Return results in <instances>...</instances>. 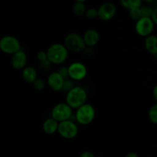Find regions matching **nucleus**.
I'll return each mask as SVG.
<instances>
[{
    "mask_svg": "<svg viewBox=\"0 0 157 157\" xmlns=\"http://www.w3.org/2000/svg\"><path fill=\"white\" fill-rule=\"evenodd\" d=\"M37 59L40 61L41 63H45L48 62V56L47 53L45 51H40L37 54Z\"/></svg>",
    "mask_w": 157,
    "mask_h": 157,
    "instance_id": "24",
    "label": "nucleus"
},
{
    "mask_svg": "<svg viewBox=\"0 0 157 157\" xmlns=\"http://www.w3.org/2000/svg\"><path fill=\"white\" fill-rule=\"evenodd\" d=\"M64 45L68 52L73 53H79L86 47L83 37L76 32H71L66 35L64 40Z\"/></svg>",
    "mask_w": 157,
    "mask_h": 157,
    "instance_id": "4",
    "label": "nucleus"
},
{
    "mask_svg": "<svg viewBox=\"0 0 157 157\" xmlns=\"http://www.w3.org/2000/svg\"><path fill=\"white\" fill-rule=\"evenodd\" d=\"M129 16L131 18L132 20H134V21H138L140 18H142V13H141V11L140 8H136V9H131V10L129 11Z\"/></svg>",
    "mask_w": 157,
    "mask_h": 157,
    "instance_id": "22",
    "label": "nucleus"
},
{
    "mask_svg": "<svg viewBox=\"0 0 157 157\" xmlns=\"http://www.w3.org/2000/svg\"><path fill=\"white\" fill-rule=\"evenodd\" d=\"M96 116V111L94 107L90 104L85 103L77 109L76 117L77 122L81 125H89L94 120Z\"/></svg>",
    "mask_w": 157,
    "mask_h": 157,
    "instance_id": "3",
    "label": "nucleus"
},
{
    "mask_svg": "<svg viewBox=\"0 0 157 157\" xmlns=\"http://www.w3.org/2000/svg\"><path fill=\"white\" fill-rule=\"evenodd\" d=\"M58 72L61 75V76L63 77V78H64V79H65V78H68V74H67V67H61Z\"/></svg>",
    "mask_w": 157,
    "mask_h": 157,
    "instance_id": "26",
    "label": "nucleus"
},
{
    "mask_svg": "<svg viewBox=\"0 0 157 157\" xmlns=\"http://www.w3.org/2000/svg\"><path fill=\"white\" fill-rule=\"evenodd\" d=\"M156 25L153 22L150 18L142 17L136 21L135 30L136 33L141 37H147L152 35Z\"/></svg>",
    "mask_w": 157,
    "mask_h": 157,
    "instance_id": "9",
    "label": "nucleus"
},
{
    "mask_svg": "<svg viewBox=\"0 0 157 157\" xmlns=\"http://www.w3.org/2000/svg\"><path fill=\"white\" fill-rule=\"evenodd\" d=\"M148 117L150 122L153 124H157V104L151 106L148 112Z\"/></svg>",
    "mask_w": 157,
    "mask_h": 157,
    "instance_id": "19",
    "label": "nucleus"
},
{
    "mask_svg": "<svg viewBox=\"0 0 157 157\" xmlns=\"http://www.w3.org/2000/svg\"><path fill=\"white\" fill-rule=\"evenodd\" d=\"M141 1H142V2H146L147 5H148V4H151V3H154L156 0H141Z\"/></svg>",
    "mask_w": 157,
    "mask_h": 157,
    "instance_id": "30",
    "label": "nucleus"
},
{
    "mask_svg": "<svg viewBox=\"0 0 157 157\" xmlns=\"http://www.w3.org/2000/svg\"><path fill=\"white\" fill-rule=\"evenodd\" d=\"M0 50L7 55H13L21 50V44L16 37L6 35L0 39Z\"/></svg>",
    "mask_w": 157,
    "mask_h": 157,
    "instance_id": "5",
    "label": "nucleus"
},
{
    "mask_svg": "<svg viewBox=\"0 0 157 157\" xmlns=\"http://www.w3.org/2000/svg\"><path fill=\"white\" fill-rule=\"evenodd\" d=\"M48 61L50 64H61L64 63L68 57V51L65 46L60 43H55L48 47L46 51Z\"/></svg>",
    "mask_w": 157,
    "mask_h": 157,
    "instance_id": "2",
    "label": "nucleus"
},
{
    "mask_svg": "<svg viewBox=\"0 0 157 157\" xmlns=\"http://www.w3.org/2000/svg\"><path fill=\"white\" fill-rule=\"evenodd\" d=\"M87 0H76V2H86Z\"/></svg>",
    "mask_w": 157,
    "mask_h": 157,
    "instance_id": "31",
    "label": "nucleus"
},
{
    "mask_svg": "<svg viewBox=\"0 0 157 157\" xmlns=\"http://www.w3.org/2000/svg\"><path fill=\"white\" fill-rule=\"evenodd\" d=\"M64 81L65 79L58 71H55L48 75L47 79V84L52 90L58 92L63 90Z\"/></svg>",
    "mask_w": 157,
    "mask_h": 157,
    "instance_id": "11",
    "label": "nucleus"
},
{
    "mask_svg": "<svg viewBox=\"0 0 157 157\" xmlns=\"http://www.w3.org/2000/svg\"><path fill=\"white\" fill-rule=\"evenodd\" d=\"M23 80L29 84H32L38 78L36 69L32 66H26L22 69L21 73Z\"/></svg>",
    "mask_w": 157,
    "mask_h": 157,
    "instance_id": "14",
    "label": "nucleus"
},
{
    "mask_svg": "<svg viewBox=\"0 0 157 157\" xmlns=\"http://www.w3.org/2000/svg\"><path fill=\"white\" fill-rule=\"evenodd\" d=\"M27 55L22 50H19L16 53L13 54L11 60V64L15 70H22L27 66Z\"/></svg>",
    "mask_w": 157,
    "mask_h": 157,
    "instance_id": "12",
    "label": "nucleus"
},
{
    "mask_svg": "<svg viewBox=\"0 0 157 157\" xmlns=\"http://www.w3.org/2000/svg\"><path fill=\"white\" fill-rule=\"evenodd\" d=\"M120 2L124 9H127L128 11L140 8L142 6L141 0H120Z\"/></svg>",
    "mask_w": 157,
    "mask_h": 157,
    "instance_id": "17",
    "label": "nucleus"
},
{
    "mask_svg": "<svg viewBox=\"0 0 157 157\" xmlns=\"http://www.w3.org/2000/svg\"><path fill=\"white\" fill-rule=\"evenodd\" d=\"M58 133L64 139H74L78 134V127L74 121L67 120L58 123Z\"/></svg>",
    "mask_w": 157,
    "mask_h": 157,
    "instance_id": "6",
    "label": "nucleus"
},
{
    "mask_svg": "<svg viewBox=\"0 0 157 157\" xmlns=\"http://www.w3.org/2000/svg\"><path fill=\"white\" fill-rule=\"evenodd\" d=\"M140 9L141 13H142V17L150 18V15H151L154 8H153L150 5H144V6H141Z\"/></svg>",
    "mask_w": 157,
    "mask_h": 157,
    "instance_id": "21",
    "label": "nucleus"
},
{
    "mask_svg": "<svg viewBox=\"0 0 157 157\" xmlns=\"http://www.w3.org/2000/svg\"><path fill=\"white\" fill-rule=\"evenodd\" d=\"M87 94L85 89L80 86H74L67 92L66 104L71 109H78L87 101Z\"/></svg>",
    "mask_w": 157,
    "mask_h": 157,
    "instance_id": "1",
    "label": "nucleus"
},
{
    "mask_svg": "<svg viewBox=\"0 0 157 157\" xmlns=\"http://www.w3.org/2000/svg\"><path fill=\"white\" fill-rule=\"evenodd\" d=\"M80 157H95V156L92 152L89 151V150H86V151H84L81 153V156Z\"/></svg>",
    "mask_w": 157,
    "mask_h": 157,
    "instance_id": "27",
    "label": "nucleus"
},
{
    "mask_svg": "<svg viewBox=\"0 0 157 157\" xmlns=\"http://www.w3.org/2000/svg\"><path fill=\"white\" fill-rule=\"evenodd\" d=\"M126 157H140L138 156V154L136 153H134V152H131V153H129L126 156Z\"/></svg>",
    "mask_w": 157,
    "mask_h": 157,
    "instance_id": "29",
    "label": "nucleus"
},
{
    "mask_svg": "<svg viewBox=\"0 0 157 157\" xmlns=\"http://www.w3.org/2000/svg\"><path fill=\"white\" fill-rule=\"evenodd\" d=\"M82 37L85 45L88 47H94L100 41L99 32L94 29H87Z\"/></svg>",
    "mask_w": 157,
    "mask_h": 157,
    "instance_id": "13",
    "label": "nucleus"
},
{
    "mask_svg": "<svg viewBox=\"0 0 157 157\" xmlns=\"http://www.w3.org/2000/svg\"><path fill=\"white\" fill-rule=\"evenodd\" d=\"M153 98H154L155 101H157V86L156 85L154 87L153 90Z\"/></svg>",
    "mask_w": 157,
    "mask_h": 157,
    "instance_id": "28",
    "label": "nucleus"
},
{
    "mask_svg": "<svg viewBox=\"0 0 157 157\" xmlns=\"http://www.w3.org/2000/svg\"><path fill=\"white\" fill-rule=\"evenodd\" d=\"M84 15L87 19H95L96 18H98V9L95 8H90V9H86Z\"/></svg>",
    "mask_w": 157,
    "mask_h": 157,
    "instance_id": "23",
    "label": "nucleus"
},
{
    "mask_svg": "<svg viewBox=\"0 0 157 157\" xmlns=\"http://www.w3.org/2000/svg\"><path fill=\"white\" fill-rule=\"evenodd\" d=\"M32 86L38 91H42L46 87V81L43 78H37V79L32 83Z\"/></svg>",
    "mask_w": 157,
    "mask_h": 157,
    "instance_id": "20",
    "label": "nucleus"
},
{
    "mask_svg": "<svg viewBox=\"0 0 157 157\" xmlns=\"http://www.w3.org/2000/svg\"><path fill=\"white\" fill-rule=\"evenodd\" d=\"M144 45L147 51L150 55H157V38L156 35H150L146 37Z\"/></svg>",
    "mask_w": 157,
    "mask_h": 157,
    "instance_id": "16",
    "label": "nucleus"
},
{
    "mask_svg": "<svg viewBox=\"0 0 157 157\" xmlns=\"http://www.w3.org/2000/svg\"><path fill=\"white\" fill-rule=\"evenodd\" d=\"M58 122L52 117L48 118L47 120H45L42 125L43 131L48 135L55 134L56 132H58Z\"/></svg>",
    "mask_w": 157,
    "mask_h": 157,
    "instance_id": "15",
    "label": "nucleus"
},
{
    "mask_svg": "<svg viewBox=\"0 0 157 157\" xmlns=\"http://www.w3.org/2000/svg\"><path fill=\"white\" fill-rule=\"evenodd\" d=\"M117 14V7L112 2H104L98 9V18L107 21L113 19Z\"/></svg>",
    "mask_w": 157,
    "mask_h": 157,
    "instance_id": "10",
    "label": "nucleus"
},
{
    "mask_svg": "<svg viewBox=\"0 0 157 157\" xmlns=\"http://www.w3.org/2000/svg\"><path fill=\"white\" fill-rule=\"evenodd\" d=\"M86 6L84 2H76L73 6V12L77 16H83L84 15L86 11Z\"/></svg>",
    "mask_w": 157,
    "mask_h": 157,
    "instance_id": "18",
    "label": "nucleus"
},
{
    "mask_svg": "<svg viewBox=\"0 0 157 157\" xmlns=\"http://www.w3.org/2000/svg\"><path fill=\"white\" fill-rule=\"evenodd\" d=\"M150 19L153 21V22L155 25L157 24V7H154V9H153V12L150 15Z\"/></svg>",
    "mask_w": 157,
    "mask_h": 157,
    "instance_id": "25",
    "label": "nucleus"
},
{
    "mask_svg": "<svg viewBox=\"0 0 157 157\" xmlns=\"http://www.w3.org/2000/svg\"><path fill=\"white\" fill-rule=\"evenodd\" d=\"M96 157H104V156H96Z\"/></svg>",
    "mask_w": 157,
    "mask_h": 157,
    "instance_id": "32",
    "label": "nucleus"
},
{
    "mask_svg": "<svg viewBox=\"0 0 157 157\" xmlns=\"http://www.w3.org/2000/svg\"><path fill=\"white\" fill-rule=\"evenodd\" d=\"M67 74L68 78H70L72 81H82L87 76V67L81 62H73L67 67Z\"/></svg>",
    "mask_w": 157,
    "mask_h": 157,
    "instance_id": "8",
    "label": "nucleus"
},
{
    "mask_svg": "<svg viewBox=\"0 0 157 157\" xmlns=\"http://www.w3.org/2000/svg\"><path fill=\"white\" fill-rule=\"evenodd\" d=\"M72 116V109L66 103H59L55 105L52 110V117L58 123L70 120Z\"/></svg>",
    "mask_w": 157,
    "mask_h": 157,
    "instance_id": "7",
    "label": "nucleus"
}]
</instances>
